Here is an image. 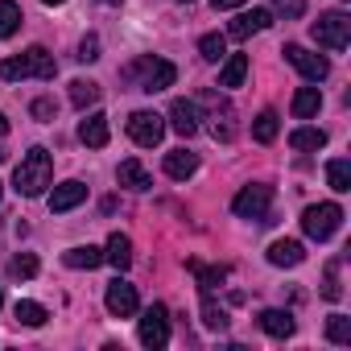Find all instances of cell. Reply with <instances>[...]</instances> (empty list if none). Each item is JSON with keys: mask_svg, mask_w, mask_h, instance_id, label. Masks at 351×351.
I'll use <instances>...</instances> for the list:
<instances>
[{"mask_svg": "<svg viewBox=\"0 0 351 351\" xmlns=\"http://www.w3.org/2000/svg\"><path fill=\"white\" fill-rule=\"evenodd\" d=\"M302 261H306V248L298 240H277L269 248V265H277V269H298Z\"/></svg>", "mask_w": 351, "mask_h": 351, "instance_id": "e0dca14e", "label": "cell"}, {"mask_svg": "<svg viewBox=\"0 0 351 351\" xmlns=\"http://www.w3.org/2000/svg\"><path fill=\"white\" fill-rule=\"evenodd\" d=\"M50 173H54L50 153H46L42 145H34V149L21 157V165L13 169V191H17L21 199H42L46 186H50Z\"/></svg>", "mask_w": 351, "mask_h": 351, "instance_id": "6da1fadb", "label": "cell"}, {"mask_svg": "<svg viewBox=\"0 0 351 351\" xmlns=\"http://www.w3.org/2000/svg\"><path fill=\"white\" fill-rule=\"evenodd\" d=\"M248 79V54H228L219 71V87H244Z\"/></svg>", "mask_w": 351, "mask_h": 351, "instance_id": "44dd1931", "label": "cell"}, {"mask_svg": "<svg viewBox=\"0 0 351 351\" xmlns=\"http://www.w3.org/2000/svg\"><path fill=\"white\" fill-rule=\"evenodd\" d=\"M62 265H66V269H95V265H104V248H95V244H79V248L62 252Z\"/></svg>", "mask_w": 351, "mask_h": 351, "instance_id": "603a6c76", "label": "cell"}, {"mask_svg": "<svg viewBox=\"0 0 351 351\" xmlns=\"http://www.w3.org/2000/svg\"><path fill=\"white\" fill-rule=\"evenodd\" d=\"M191 273H195V281H199L203 289H215V285L228 281V269H207V265H199V261H191Z\"/></svg>", "mask_w": 351, "mask_h": 351, "instance_id": "4dcf8cb0", "label": "cell"}, {"mask_svg": "<svg viewBox=\"0 0 351 351\" xmlns=\"http://www.w3.org/2000/svg\"><path fill=\"white\" fill-rule=\"evenodd\" d=\"M326 182H330V191L347 195V191H351V161H343V157L326 161Z\"/></svg>", "mask_w": 351, "mask_h": 351, "instance_id": "d4e9b609", "label": "cell"}, {"mask_svg": "<svg viewBox=\"0 0 351 351\" xmlns=\"http://www.w3.org/2000/svg\"><path fill=\"white\" fill-rule=\"evenodd\" d=\"M339 223H343V207L339 203H318V207H306L302 211V232L310 236V240H330L335 232H339Z\"/></svg>", "mask_w": 351, "mask_h": 351, "instance_id": "8992f818", "label": "cell"}, {"mask_svg": "<svg viewBox=\"0 0 351 351\" xmlns=\"http://www.w3.org/2000/svg\"><path fill=\"white\" fill-rule=\"evenodd\" d=\"M87 199V186L83 182H62V186H54V195H50V211H75L79 203Z\"/></svg>", "mask_w": 351, "mask_h": 351, "instance_id": "2e32d148", "label": "cell"}, {"mask_svg": "<svg viewBox=\"0 0 351 351\" xmlns=\"http://www.w3.org/2000/svg\"><path fill=\"white\" fill-rule=\"evenodd\" d=\"M71 104H75L79 112L95 108V104H99V83H91V79H75V83H71Z\"/></svg>", "mask_w": 351, "mask_h": 351, "instance_id": "cb8c5ba5", "label": "cell"}, {"mask_svg": "<svg viewBox=\"0 0 351 351\" xmlns=\"http://www.w3.org/2000/svg\"><path fill=\"white\" fill-rule=\"evenodd\" d=\"M281 54H285V62H289L302 79H310V83H322V79L330 75V62H326L322 54H310V50H306V46H298V42H289Z\"/></svg>", "mask_w": 351, "mask_h": 351, "instance_id": "ba28073f", "label": "cell"}, {"mask_svg": "<svg viewBox=\"0 0 351 351\" xmlns=\"http://www.w3.org/2000/svg\"><path fill=\"white\" fill-rule=\"evenodd\" d=\"M5 157H9V153H5V149H0V161H5Z\"/></svg>", "mask_w": 351, "mask_h": 351, "instance_id": "7bdbcfd3", "label": "cell"}, {"mask_svg": "<svg viewBox=\"0 0 351 351\" xmlns=\"http://www.w3.org/2000/svg\"><path fill=\"white\" fill-rule=\"evenodd\" d=\"M169 128L178 136H195L203 128V108L195 99H173L169 104Z\"/></svg>", "mask_w": 351, "mask_h": 351, "instance_id": "8fae6325", "label": "cell"}, {"mask_svg": "<svg viewBox=\"0 0 351 351\" xmlns=\"http://www.w3.org/2000/svg\"><path fill=\"white\" fill-rule=\"evenodd\" d=\"M186 5H191V0H186Z\"/></svg>", "mask_w": 351, "mask_h": 351, "instance_id": "bcb514c9", "label": "cell"}, {"mask_svg": "<svg viewBox=\"0 0 351 351\" xmlns=\"http://www.w3.org/2000/svg\"><path fill=\"white\" fill-rule=\"evenodd\" d=\"M104 261H112L116 269H128L132 265V240L124 232H112L108 236V248H104Z\"/></svg>", "mask_w": 351, "mask_h": 351, "instance_id": "7402d4cb", "label": "cell"}, {"mask_svg": "<svg viewBox=\"0 0 351 351\" xmlns=\"http://www.w3.org/2000/svg\"><path fill=\"white\" fill-rule=\"evenodd\" d=\"M0 306H5V293H0Z\"/></svg>", "mask_w": 351, "mask_h": 351, "instance_id": "ee69618b", "label": "cell"}, {"mask_svg": "<svg viewBox=\"0 0 351 351\" xmlns=\"http://www.w3.org/2000/svg\"><path fill=\"white\" fill-rule=\"evenodd\" d=\"M13 277H38V256L34 252H21V256H13Z\"/></svg>", "mask_w": 351, "mask_h": 351, "instance_id": "e575fe53", "label": "cell"}, {"mask_svg": "<svg viewBox=\"0 0 351 351\" xmlns=\"http://www.w3.org/2000/svg\"><path fill=\"white\" fill-rule=\"evenodd\" d=\"M136 335H141V343H145L149 351H161V347L169 343V314H165V306H157V302H153V306L141 314Z\"/></svg>", "mask_w": 351, "mask_h": 351, "instance_id": "9c48e42d", "label": "cell"}, {"mask_svg": "<svg viewBox=\"0 0 351 351\" xmlns=\"http://www.w3.org/2000/svg\"><path fill=\"white\" fill-rule=\"evenodd\" d=\"M203 322H207L211 330H223V326H228V314H223V306H215L211 298H203Z\"/></svg>", "mask_w": 351, "mask_h": 351, "instance_id": "836d02e7", "label": "cell"}, {"mask_svg": "<svg viewBox=\"0 0 351 351\" xmlns=\"http://www.w3.org/2000/svg\"><path fill=\"white\" fill-rule=\"evenodd\" d=\"M79 141H83L87 149H104V145H108V116H104V112H91V116L79 124Z\"/></svg>", "mask_w": 351, "mask_h": 351, "instance_id": "9a60e30c", "label": "cell"}, {"mask_svg": "<svg viewBox=\"0 0 351 351\" xmlns=\"http://www.w3.org/2000/svg\"><path fill=\"white\" fill-rule=\"evenodd\" d=\"M199 54H203L207 62H223V58H228V42H223L219 34H203V38H199Z\"/></svg>", "mask_w": 351, "mask_h": 351, "instance_id": "f1b7e54d", "label": "cell"}, {"mask_svg": "<svg viewBox=\"0 0 351 351\" xmlns=\"http://www.w3.org/2000/svg\"><path fill=\"white\" fill-rule=\"evenodd\" d=\"M326 339L330 343H351V318L347 314H330L326 318Z\"/></svg>", "mask_w": 351, "mask_h": 351, "instance_id": "1f68e13d", "label": "cell"}, {"mask_svg": "<svg viewBox=\"0 0 351 351\" xmlns=\"http://www.w3.org/2000/svg\"><path fill=\"white\" fill-rule=\"evenodd\" d=\"M120 79H124L128 87H136V91H149V95H157V91L173 87V79H178V66H173V62H165V58H153V54H145V58L128 62Z\"/></svg>", "mask_w": 351, "mask_h": 351, "instance_id": "7a4b0ae2", "label": "cell"}, {"mask_svg": "<svg viewBox=\"0 0 351 351\" xmlns=\"http://www.w3.org/2000/svg\"><path fill=\"white\" fill-rule=\"evenodd\" d=\"M195 104H199V108H207V116H203V120H211V124H207V128H211V136L228 145V141L236 136V112H232V104H228L223 95H215V91H203Z\"/></svg>", "mask_w": 351, "mask_h": 351, "instance_id": "5b68a950", "label": "cell"}, {"mask_svg": "<svg viewBox=\"0 0 351 351\" xmlns=\"http://www.w3.org/2000/svg\"><path fill=\"white\" fill-rule=\"evenodd\" d=\"M34 120H54V99H34Z\"/></svg>", "mask_w": 351, "mask_h": 351, "instance_id": "8d00e7d4", "label": "cell"}, {"mask_svg": "<svg viewBox=\"0 0 351 351\" xmlns=\"http://www.w3.org/2000/svg\"><path fill=\"white\" fill-rule=\"evenodd\" d=\"M273 25V13L269 9H252V13H240L232 25H228V34L236 38V42H244V38H252V34H261V29H269Z\"/></svg>", "mask_w": 351, "mask_h": 351, "instance_id": "4fadbf2b", "label": "cell"}, {"mask_svg": "<svg viewBox=\"0 0 351 351\" xmlns=\"http://www.w3.org/2000/svg\"><path fill=\"white\" fill-rule=\"evenodd\" d=\"M289 145L302 149V153H306V149H322V145H326V132H322V128H293V132H289Z\"/></svg>", "mask_w": 351, "mask_h": 351, "instance_id": "83f0119b", "label": "cell"}, {"mask_svg": "<svg viewBox=\"0 0 351 351\" xmlns=\"http://www.w3.org/2000/svg\"><path fill=\"white\" fill-rule=\"evenodd\" d=\"M310 38L322 46V50H330V54H339V50H347V42H351V17L347 13H322L314 25H310Z\"/></svg>", "mask_w": 351, "mask_h": 351, "instance_id": "277c9868", "label": "cell"}, {"mask_svg": "<svg viewBox=\"0 0 351 351\" xmlns=\"http://www.w3.org/2000/svg\"><path fill=\"white\" fill-rule=\"evenodd\" d=\"M21 5L17 0H0V38H13L17 29H21Z\"/></svg>", "mask_w": 351, "mask_h": 351, "instance_id": "484cf974", "label": "cell"}, {"mask_svg": "<svg viewBox=\"0 0 351 351\" xmlns=\"http://www.w3.org/2000/svg\"><path fill=\"white\" fill-rule=\"evenodd\" d=\"M269 207H273V186L269 182H252V186H244L236 199H232V211L240 215V219H269Z\"/></svg>", "mask_w": 351, "mask_h": 351, "instance_id": "52a82bcc", "label": "cell"}, {"mask_svg": "<svg viewBox=\"0 0 351 351\" xmlns=\"http://www.w3.org/2000/svg\"><path fill=\"white\" fill-rule=\"evenodd\" d=\"M95 58H99V38L87 34V38L79 42V62H95Z\"/></svg>", "mask_w": 351, "mask_h": 351, "instance_id": "d590c367", "label": "cell"}, {"mask_svg": "<svg viewBox=\"0 0 351 351\" xmlns=\"http://www.w3.org/2000/svg\"><path fill=\"white\" fill-rule=\"evenodd\" d=\"M104 306H108V314H112V318H132L141 302H136V289H132L128 281H120V277H116V281L108 285V293H104Z\"/></svg>", "mask_w": 351, "mask_h": 351, "instance_id": "7c38bea8", "label": "cell"}, {"mask_svg": "<svg viewBox=\"0 0 351 351\" xmlns=\"http://www.w3.org/2000/svg\"><path fill=\"white\" fill-rule=\"evenodd\" d=\"M318 108H322V91H318V87H298V91H293V104H289V112H293L298 120H310V116H318Z\"/></svg>", "mask_w": 351, "mask_h": 351, "instance_id": "d6986e66", "label": "cell"}, {"mask_svg": "<svg viewBox=\"0 0 351 351\" xmlns=\"http://www.w3.org/2000/svg\"><path fill=\"white\" fill-rule=\"evenodd\" d=\"M13 314H17V322H21V326H42V322L50 318L42 302H17V310H13Z\"/></svg>", "mask_w": 351, "mask_h": 351, "instance_id": "f546056e", "label": "cell"}, {"mask_svg": "<svg viewBox=\"0 0 351 351\" xmlns=\"http://www.w3.org/2000/svg\"><path fill=\"white\" fill-rule=\"evenodd\" d=\"M293 326H298V322H293V314H289V310H265V314H261V330H265V335H273V339H289V335H293Z\"/></svg>", "mask_w": 351, "mask_h": 351, "instance_id": "ffe728a7", "label": "cell"}, {"mask_svg": "<svg viewBox=\"0 0 351 351\" xmlns=\"http://www.w3.org/2000/svg\"><path fill=\"white\" fill-rule=\"evenodd\" d=\"M0 195H5V191H0Z\"/></svg>", "mask_w": 351, "mask_h": 351, "instance_id": "f6af8a7d", "label": "cell"}, {"mask_svg": "<svg viewBox=\"0 0 351 351\" xmlns=\"http://www.w3.org/2000/svg\"><path fill=\"white\" fill-rule=\"evenodd\" d=\"M240 5H244V0H211L215 13H219V9H240Z\"/></svg>", "mask_w": 351, "mask_h": 351, "instance_id": "f35d334b", "label": "cell"}, {"mask_svg": "<svg viewBox=\"0 0 351 351\" xmlns=\"http://www.w3.org/2000/svg\"><path fill=\"white\" fill-rule=\"evenodd\" d=\"M42 5H66V0H42Z\"/></svg>", "mask_w": 351, "mask_h": 351, "instance_id": "60d3db41", "label": "cell"}, {"mask_svg": "<svg viewBox=\"0 0 351 351\" xmlns=\"http://www.w3.org/2000/svg\"><path fill=\"white\" fill-rule=\"evenodd\" d=\"M322 298L326 302H339L343 298V285H339V261L326 265V277H322Z\"/></svg>", "mask_w": 351, "mask_h": 351, "instance_id": "d6a6232c", "label": "cell"}, {"mask_svg": "<svg viewBox=\"0 0 351 351\" xmlns=\"http://www.w3.org/2000/svg\"><path fill=\"white\" fill-rule=\"evenodd\" d=\"M128 136H132L141 149L161 145V136H165V116H157V112H132V116H128Z\"/></svg>", "mask_w": 351, "mask_h": 351, "instance_id": "30bf717a", "label": "cell"}, {"mask_svg": "<svg viewBox=\"0 0 351 351\" xmlns=\"http://www.w3.org/2000/svg\"><path fill=\"white\" fill-rule=\"evenodd\" d=\"M199 169V157L191 153V149H173V153H165V173H169V178H191V173Z\"/></svg>", "mask_w": 351, "mask_h": 351, "instance_id": "ac0fdd59", "label": "cell"}, {"mask_svg": "<svg viewBox=\"0 0 351 351\" xmlns=\"http://www.w3.org/2000/svg\"><path fill=\"white\" fill-rule=\"evenodd\" d=\"M277 13H281V17H302L306 5H302V0H277Z\"/></svg>", "mask_w": 351, "mask_h": 351, "instance_id": "74e56055", "label": "cell"}, {"mask_svg": "<svg viewBox=\"0 0 351 351\" xmlns=\"http://www.w3.org/2000/svg\"><path fill=\"white\" fill-rule=\"evenodd\" d=\"M116 182H120V186H128V191H149V186H153L149 169H145V165H141L136 157L120 161V169H116Z\"/></svg>", "mask_w": 351, "mask_h": 351, "instance_id": "5bb4252c", "label": "cell"}, {"mask_svg": "<svg viewBox=\"0 0 351 351\" xmlns=\"http://www.w3.org/2000/svg\"><path fill=\"white\" fill-rule=\"evenodd\" d=\"M277 128H281V116H277L273 108H265V112L256 116V124H252V136H256L261 145H269V141H277Z\"/></svg>", "mask_w": 351, "mask_h": 351, "instance_id": "4316f807", "label": "cell"}, {"mask_svg": "<svg viewBox=\"0 0 351 351\" xmlns=\"http://www.w3.org/2000/svg\"><path fill=\"white\" fill-rule=\"evenodd\" d=\"M104 5H120V0H104Z\"/></svg>", "mask_w": 351, "mask_h": 351, "instance_id": "b9f144b4", "label": "cell"}, {"mask_svg": "<svg viewBox=\"0 0 351 351\" xmlns=\"http://www.w3.org/2000/svg\"><path fill=\"white\" fill-rule=\"evenodd\" d=\"M54 75H58V62H54V54L46 46H29L25 54L0 62V79H5V83H17V79H54Z\"/></svg>", "mask_w": 351, "mask_h": 351, "instance_id": "3957f363", "label": "cell"}, {"mask_svg": "<svg viewBox=\"0 0 351 351\" xmlns=\"http://www.w3.org/2000/svg\"><path fill=\"white\" fill-rule=\"evenodd\" d=\"M9 132V120H5V112H0V136H5Z\"/></svg>", "mask_w": 351, "mask_h": 351, "instance_id": "ab89813d", "label": "cell"}]
</instances>
